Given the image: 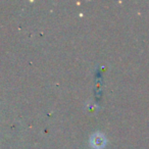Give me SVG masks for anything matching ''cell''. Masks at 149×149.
<instances>
[{
    "label": "cell",
    "mask_w": 149,
    "mask_h": 149,
    "mask_svg": "<svg viewBox=\"0 0 149 149\" xmlns=\"http://www.w3.org/2000/svg\"><path fill=\"white\" fill-rule=\"evenodd\" d=\"M92 144L95 148H102L105 144V139L102 135L95 134L92 138Z\"/></svg>",
    "instance_id": "1"
}]
</instances>
